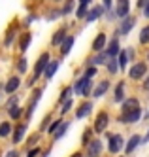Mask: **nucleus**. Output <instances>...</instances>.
<instances>
[{
  "label": "nucleus",
  "mask_w": 149,
  "mask_h": 157,
  "mask_svg": "<svg viewBox=\"0 0 149 157\" xmlns=\"http://www.w3.org/2000/svg\"><path fill=\"white\" fill-rule=\"evenodd\" d=\"M108 8H111V0H104V10H108Z\"/></svg>",
  "instance_id": "41"
},
{
  "label": "nucleus",
  "mask_w": 149,
  "mask_h": 157,
  "mask_svg": "<svg viewBox=\"0 0 149 157\" xmlns=\"http://www.w3.org/2000/svg\"><path fill=\"white\" fill-rule=\"evenodd\" d=\"M25 131H27V125H23V123L15 129V134H13V142H15V144L23 140V136H25Z\"/></svg>",
  "instance_id": "23"
},
{
  "label": "nucleus",
  "mask_w": 149,
  "mask_h": 157,
  "mask_svg": "<svg viewBox=\"0 0 149 157\" xmlns=\"http://www.w3.org/2000/svg\"><path fill=\"white\" fill-rule=\"evenodd\" d=\"M68 127H70V125H68V123L64 121V123H62V125H61V129H59V131H57V132H55V138H62V136H64V132L68 131Z\"/></svg>",
  "instance_id": "28"
},
{
  "label": "nucleus",
  "mask_w": 149,
  "mask_h": 157,
  "mask_svg": "<svg viewBox=\"0 0 149 157\" xmlns=\"http://www.w3.org/2000/svg\"><path fill=\"white\" fill-rule=\"evenodd\" d=\"M108 87H110V82H100L98 85H96V89H95V91H93V95L95 97H102V95H104L106 91H108Z\"/></svg>",
  "instance_id": "22"
},
{
  "label": "nucleus",
  "mask_w": 149,
  "mask_h": 157,
  "mask_svg": "<svg viewBox=\"0 0 149 157\" xmlns=\"http://www.w3.org/2000/svg\"><path fill=\"white\" fill-rule=\"evenodd\" d=\"M134 23H136L134 17H125V21H123V25H121V29H119L117 34H129L130 29L134 27ZM117 34H115V36H117Z\"/></svg>",
  "instance_id": "9"
},
{
  "label": "nucleus",
  "mask_w": 149,
  "mask_h": 157,
  "mask_svg": "<svg viewBox=\"0 0 149 157\" xmlns=\"http://www.w3.org/2000/svg\"><path fill=\"white\" fill-rule=\"evenodd\" d=\"M57 70H59V61H49V64L47 66H45V78H47V80H49V78H53L55 76V72Z\"/></svg>",
  "instance_id": "14"
},
{
  "label": "nucleus",
  "mask_w": 149,
  "mask_h": 157,
  "mask_svg": "<svg viewBox=\"0 0 149 157\" xmlns=\"http://www.w3.org/2000/svg\"><path fill=\"white\" fill-rule=\"evenodd\" d=\"M143 89H145V91H149V76H147V80H145V83H143Z\"/></svg>",
  "instance_id": "44"
},
{
  "label": "nucleus",
  "mask_w": 149,
  "mask_h": 157,
  "mask_svg": "<svg viewBox=\"0 0 149 157\" xmlns=\"http://www.w3.org/2000/svg\"><path fill=\"white\" fill-rule=\"evenodd\" d=\"M6 157H17V151H8Z\"/></svg>",
  "instance_id": "43"
},
{
  "label": "nucleus",
  "mask_w": 149,
  "mask_h": 157,
  "mask_svg": "<svg viewBox=\"0 0 149 157\" xmlns=\"http://www.w3.org/2000/svg\"><path fill=\"white\" fill-rule=\"evenodd\" d=\"M89 140H91V131L87 129V131H85V134H83V144H87Z\"/></svg>",
  "instance_id": "39"
},
{
  "label": "nucleus",
  "mask_w": 149,
  "mask_h": 157,
  "mask_svg": "<svg viewBox=\"0 0 149 157\" xmlns=\"http://www.w3.org/2000/svg\"><path fill=\"white\" fill-rule=\"evenodd\" d=\"M129 12H130L129 0H117V4H115V15L119 19H125V17H129Z\"/></svg>",
  "instance_id": "2"
},
{
  "label": "nucleus",
  "mask_w": 149,
  "mask_h": 157,
  "mask_svg": "<svg viewBox=\"0 0 149 157\" xmlns=\"http://www.w3.org/2000/svg\"><path fill=\"white\" fill-rule=\"evenodd\" d=\"M143 15H145V17H149V2L143 6Z\"/></svg>",
  "instance_id": "40"
},
{
  "label": "nucleus",
  "mask_w": 149,
  "mask_h": 157,
  "mask_svg": "<svg viewBox=\"0 0 149 157\" xmlns=\"http://www.w3.org/2000/svg\"><path fill=\"white\" fill-rule=\"evenodd\" d=\"M72 102H74V100H72V98H68V100H64V106H62V114H66V112H68V110H70V106H72Z\"/></svg>",
  "instance_id": "34"
},
{
  "label": "nucleus",
  "mask_w": 149,
  "mask_h": 157,
  "mask_svg": "<svg viewBox=\"0 0 149 157\" xmlns=\"http://www.w3.org/2000/svg\"><path fill=\"white\" fill-rule=\"evenodd\" d=\"M140 116H142V110H140V108H136V110L129 112L127 116H123L121 121H123V123H136V121L140 119Z\"/></svg>",
  "instance_id": "8"
},
{
  "label": "nucleus",
  "mask_w": 149,
  "mask_h": 157,
  "mask_svg": "<svg viewBox=\"0 0 149 157\" xmlns=\"http://www.w3.org/2000/svg\"><path fill=\"white\" fill-rule=\"evenodd\" d=\"M145 72H147V64L145 63H136L132 68L129 70V76L132 78V80H140V78H143Z\"/></svg>",
  "instance_id": "3"
},
{
  "label": "nucleus",
  "mask_w": 149,
  "mask_h": 157,
  "mask_svg": "<svg viewBox=\"0 0 149 157\" xmlns=\"http://www.w3.org/2000/svg\"><path fill=\"white\" fill-rule=\"evenodd\" d=\"M9 132H11V125H9V123H8V121L0 123V136H2V138H6Z\"/></svg>",
  "instance_id": "24"
},
{
  "label": "nucleus",
  "mask_w": 149,
  "mask_h": 157,
  "mask_svg": "<svg viewBox=\"0 0 149 157\" xmlns=\"http://www.w3.org/2000/svg\"><path fill=\"white\" fill-rule=\"evenodd\" d=\"M147 2H149V0H138V6H140V8H143Z\"/></svg>",
  "instance_id": "42"
},
{
  "label": "nucleus",
  "mask_w": 149,
  "mask_h": 157,
  "mask_svg": "<svg viewBox=\"0 0 149 157\" xmlns=\"http://www.w3.org/2000/svg\"><path fill=\"white\" fill-rule=\"evenodd\" d=\"M123 91H125V83L121 82L117 85V89H115V100H117V102H121V100H123Z\"/></svg>",
  "instance_id": "26"
},
{
  "label": "nucleus",
  "mask_w": 149,
  "mask_h": 157,
  "mask_svg": "<svg viewBox=\"0 0 149 157\" xmlns=\"http://www.w3.org/2000/svg\"><path fill=\"white\" fill-rule=\"evenodd\" d=\"M17 87H19V78H17V76H11L9 80H8V83H6V87H4V89H6L8 93H13Z\"/></svg>",
  "instance_id": "20"
},
{
  "label": "nucleus",
  "mask_w": 149,
  "mask_h": 157,
  "mask_svg": "<svg viewBox=\"0 0 149 157\" xmlns=\"http://www.w3.org/2000/svg\"><path fill=\"white\" fill-rule=\"evenodd\" d=\"M76 93H79V95H89L91 93V80H79L77 83H76Z\"/></svg>",
  "instance_id": "7"
},
{
  "label": "nucleus",
  "mask_w": 149,
  "mask_h": 157,
  "mask_svg": "<svg viewBox=\"0 0 149 157\" xmlns=\"http://www.w3.org/2000/svg\"><path fill=\"white\" fill-rule=\"evenodd\" d=\"M64 38H66V30H64V29H61V30H57L55 34H53L51 44H53V46H61V44L64 42Z\"/></svg>",
  "instance_id": "16"
},
{
  "label": "nucleus",
  "mask_w": 149,
  "mask_h": 157,
  "mask_svg": "<svg viewBox=\"0 0 149 157\" xmlns=\"http://www.w3.org/2000/svg\"><path fill=\"white\" fill-rule=\"evenodd\" d=\"M136 108H140V104H138V100H136V98L125 100V102H123V116H127L129 112H132V110H136Z\"/></svg>",
  "instance_id": "10"
},
{
  "label": "nucleus",
  "mask_w": 149,
  "mask_h": 157,
  "mask_svg": "<svg viewBox=\"0 0 149 157\" xmlns=\"http://www.w3.org/2000/svg\"><path fill=\"white\" fill-rule=\"evenodd\" d=\"M62 123H64V121H62V119H57V121H55V123H51V125H49V129H47V131H49V132H53V134H55V131H57V129H59V127H61V125H62Z\"/></svg>",
  "instance_id": "30"
},
{
  "label": "nucleus",
  "mask_w": 149,
  "mask_h": 157,
  "mask_svg": "<svg viewBox=\"0 0 149 157\" xmlns=\"http://www.w3.org/2000/svg\"><path fill=\"white\" fill-rule=\"evenodd\" d=\"M70 157H83V155L79 153V151H76V153H74V155H70Z\"/></svg>",
  "instance_id": "45"
},
{
  "label": "nucleus",
  "mask_w": 149,
  "mask_h": 157,
  "mask_svg": "<svg viewBox=\"0 0 149 157\" xmlns=\"http://www.w3.org/2000/svg\"><path fill=\"white\" fill-rule=\"evenodd\" d=\"M102 151V142L100 140H91L87 148V157H98Z\"/></svg>",
  "instance_id": "5"
},
{
  "label": "nucleus",
  "mask_w": 149,
  "mask_h": 157,
  "mask_svg": "<svg viewBox=\"0 0 149 157\" xmlns=\"http://www.w3.org/2000/svg\"><path fill=\"white\" fill-rule=\"evenodd\" d=\"M38 153H40V148H32V150L28 151V155H27V157H36Z\"/></svg>",
  "instance_id": "38"
},
{
  "label": "nucleus",
  "mask_w": 149,
  "mask_h": 157,
  "mask_svg": "<svg viewBox=\"0 0 149 157\" xmlns=\"http://www.w3.org/2000/svg\"><path fill=\"white\" fill-rule=\"evenodd\" d=\"M142 142V138L138 136V134H134V136L129 140V144H127V148H125V150H127V153H132L136 148H138V144Z\"/></svg>",
  "instance_id": "19"
},
{
  "label": "nucleus",
  "mask_w": 149,
  "mask_h": 157,
  "mask_svg": "<svg viewBox=\"0 0 149 157\" xmlns=\"http://www.w3.org/2000/svg\"><path fill=\"white\" fill-rule=\"evenodd\" d=\"M25 70H27V57H23L19 61V72H25Z\"/></svg>",
  "instance_id": "35"
},
{
  "label": "nucleus",
  "mask_w": 149,
  "mask_h": 157,
  "mask_svg": "<svg viewBox=\"0 0 149 157\" xmlns=\"http://www.w3.org/2000/svg\"><path fill=\"white\" fill-rule=\"evenodd\" d=\"M70 93H72V87H68V89H64V91H62V95H61V98H59V100H61V102H64V100H66V97L70 95Z\"/></svg>",
  "instance_id": "37"
},
{
  "label": "nucleus",
  "mask_w": 149,
  "mask_h": 157,
  "mask_svg": "<svg viewBox=\"0 0 149 157\" xmlns=\"http://www.w3.org/2000/svg\"><path fill=\"white\" fill-rule=\"evenodd\" d=\"M74 36H66L64 38V42L61 44V51H62V55H68V51L72 49V46H74Z\"/></svg>",
  "instance_id": "18"
},
{
  "label": "nucleus",
  "mask_w": 149,
  "mask_h": 157,
  "mask_svg": "<svg viewBox=\"0 0 149 157\" xmlns=\"http://www.w3.org/2000/svg\"><path fill=\"white\" fill-rule=\"evenodd\" d=\"M79 2H81V4H89V2H91V0H79Z\"/></svg>",
  "instance_id": "46"
},
{
  "label": "nucleus",
  "mask_w": 149,
  "mask_h": 157,
  "mask_svg": "<svg viewBox=\"0 0 149 157\" xmlns=\"http://www.w3.org/2000/svg\"><path fill=\"white\" fill-rule=\"evenodd\" d=\"M49 64V53H43L42 57L38 59V63H36V66H34V78L32 80H36V78H40L43 72H45V66Z\"/></svg>",
  "instance_id": "1"
},
{
  "label": "nucleus",
  "mask_w": 149,
  "mask_h": 157,
  "mask_svg": "<svg viewBox=\"0 0 149 157\" xmlns=\"http://www.w3.org/2000/svg\"><path fill=\"white\" fill-rule=\"evenodd\" d=\"M119 51H121V49H119V42H117V38H113V40L110 42L108 49H106V55H108V57H117Z\"/></svg>",
  "instance_id": "11"
},
{
  "label": "nucleus",
  "mask_w": 149,
  "mask_h": 157,
  "mask_svg": "<svg viewBox=\"0 0 149 157\" xmlns=\"http://www.w3.org/2000/svg\"><path fill=\"white\" fill-rule=\"evenodd\" d=\"M91 108H93V104H91V102H83L81 106L77 108V112H76V117H77V119H83V117L89 114V112H91Z\"/></svg>",
  "instance_id": "15"
},
{
  "label": "nucleus",
  "mask_w": 149,
  "mask_h": 157,
  "mask_svg": "<svg viewBox=\"0 0 149 157\" xmlns=\"http://www.w3.org/2000/svg\"><path fill=\"white\" fill-rule=\"evenodd\" d=\"M108 121H110V117H108V114L106 112H102V114H98V117H96V123H95V131L96 132H102L106 127H108Z\"/></svg>",
  "instance_id": "6"
},
{
  "label": "nucleus",
  "mask_w": 149,
  "mask_h": 157,
  "mask_svg": "<svg viewBox=\"0 0 149 157\" xmlns=\"http://www.w3.org/2000/svg\"><path fill=\"white\" fill-rule=\"evenodd\" d=\"M102 13H104V8H102V6H96V8H93V10H91V12L85 15L87 17V21H89V23H93V21H96Z\"/></svg>",
  "instance_id": "12"
},
{
  "label": "nucleus",
  "mask_w": 149,
  "mask_h": 157,
  "mask_svg": "<svg viewBox=\"0 0 149 157\" xmlns=\"http://www.w3.org/2000/svg\"><path fill=\"white\" fill-rule=\"evenodd\" d=\"M106 66H108L110 74H117V70H119V63H117V57H108V63H106Z\"/></svg>",
  "instance_id": "21"
},
{
  "label": "nucleus",
  "mask_w": 149,
  "mask_h": 157,
  "mask_svg": "<svg viewBox=\"0 0 149 157\" xmlns=\"http://www.w3.org/2000/svg\"><path fill=\"white\" fill-rule=\"evenodd\" d=\"M95 74H96V68H95V66H91V68L85 70V76H83V78H85V80H91V78H93Z\"/></svg>",
  "instance_id": "31"
},
{
  "label": "nucleus",
  "mask_w": 149,
  "mask_h": 157,
  "mask_svg": "<svg viewBox=\"0 0 149 157\" xmlns=\"http://www.w3.org/2000/svg\"><path fill=\"white\" fill-rule=\"evenodd\" d=\"M130 55H134V51L132 49H125V51H119V66H121V68H125V64H127L129 63V57H130Z\"/></svg>",
  "instance_id": "17"
},
{
  "label": "nucleus",
  "mask_w": 149,
  "mask_h": 157,
  "mask_svg": "<svg viewBox=\"0 0 149 157\" xmlns=\"http://www.w3.org/2000/svg\"><path fill=\"white\" fill-rule=\"evenodd\" d=\"M76 15H77V17H85V15H87V4H81V6H79V10H77Z\"/></svg>",
  "instance_id": "32"
},
{
  "label": "nucleus",
  "mask_w": 149,
  "mask_h": 157,
  "mask_svg": "<svg viewBox=\"0 0 149 157\" xmlns=\"http://www.w3.org/2000/svg\"><path fill=\"white\" fill-rule=\"evenodd\" d=\"M140 42H142V44H147V42H149V25L140 32Z\"/></svg>",
  "instance_id": "29"
},
{
  "label": "nucleus",
  "mask_w": 149,
  "mask_h": 157,
  "mask_svg": "<svg viewBox=\"0 0 149 157\" xmlns=\"http://www.w3.org/2000/svg\"><path fill=\"white\" fill-rule=\"evenodd\" d=\"M30 40H32V36H30V34H25V36L21 38V49H23V51H25V49L30 46Z\"/></svg>",
  "instance_id": "27"
},
{
  "label": "nucleus",
  "mask_w": 149,
  "mask_h": 157,
  "mask_svg": "<svg viewBox=\"0 0 149 157\" xmlns=\"http://www.w3.org/2000/svg\"><path fill=\"white\" fill-rule=\"evenodd\" d=\"M121 148H123V136H121V134H113V136L110 138V146H108V150H110L111 153H117Z\"/></svg>",
  "instance_id": "4"
},
{
  "label": "nucleus",
  "mask_w": 149,
  "mask_h": 157,
  "mask_svg": "<svg viewBox=\"0 0 149 157\" xmlns=\"http://www.w3.org/2000/svg\"><path fill=\"white\" fill-rule=\"evenodd\" d=\"M91 63H93V64H106V63H108V55H106V53H98Z\"/></svg>",
  "instance_id": "25"
},
{
  "label": "nucleus",
  "mask_w": 149,
  "mask_h": 157,
  "mask_svg": "<svg viewBox=\"0 0 149 157\" xmlns=\"http://www.w3.org/2000/svg\"><path fill=\"white\" fill-rule=\"evenodd\" d=\"M9 114H11V117H13V119H17L19 114H21V108H17V106H15V108H11V110H9Z\"/></svg>",
  "instance_id": "36"
},
{
  "label": "nucleus",
  "mask_w": 149,
  "mask_h": 157,
  "mask_svg": "<svg viewBox=\"0 0 149 157\" xmlns=\"http://www.w3.org/2000/svg\"><path fill=\"white\" fill-rule=\"evenodd\" d=\"M104 46H106V34H104V32H100V34L95 38V42H93V49L95 51H102Z\"/></svg>",
  "instance_id": "13"
},
{
  "label": "nucleus",
  "mask_w": 149,
  "mask_h": 157,
  "mask_svg": "<svg viewBox=\"0 0 149 157\" xmlns=\"http://www.w3.org/2000/svg\"><path fill=\"white\" fill-rule=\"evenodd\" d=\"M72 10H74V0H68L66 6H64V10H62V13H70Z\"/></svg>",
  "instance_id": "33"
}]
</instances>
